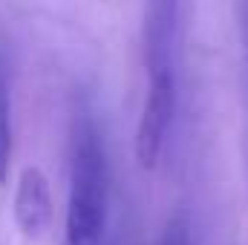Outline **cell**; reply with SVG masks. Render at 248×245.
<instances>
[{
	"instance_id": "6da1fadb",
	"label": "cell",
	"mask_w": 248,
	"mask_h": 245,
	"mask_svg": "<svg viewBox=\"0 0 248 245\" xmlns=\"http://www.w3.org/2000/svg\"><path fill=\"white\" fill-rule=\"evenodd\" d=\"M110 205V170L98 133L78 127L69 168L66 202V245H101Z\"/></svg>"
},
{
	"instance_id": "7a4b0ae2",
	"label": "cell",
	"mask_w": 248,
	"mask_h": 245,
	"mask_svg": "<svg viewBox=\"0 0 248 245\" xmlns=\"http://www.w3.org/2000/svg\"><path fill=\"white\" fill-rule=\"evenodd\" d=\"M173 107H176V90H173V75L168 66H156L150 72V87L147 98L141 107V119L136 130V159L144 170H153L162 159L170 124H173Z\"/></svg>"
},
{
	"instance_id": "3957f363",
	"label": "cell",
	"mask_w": 248,
	"mask_h": 245,
	"mask_svg": "<svg viewBox=\"0 0 248 245\" xmlns=\"http://www.w3.org/2000/svg\"><path fill=\"white\" fill-rule=\"evenodd\" d=\"M12 211H15V222H17L20 234L29 237V240H41L52 228L55 205H52L49 182L38 168H23L20 170Z\"/></svg>"
},
{
	"instance_id": "277c9868",
	"label": "cell",
	"mask_w": 248,
	"mask_h": 245,
	"mask_svg": "<svg viewBox=\"0 0 248 245\" xmlns=\"http://www.w3.org/2000/svg\"><path fill=\"white\" fill-rule=\"evenodd\" d=\"M12 107H9V84H6V72L0 63V184H6L9 176V156H12V119H9Z\"/></svg>"
},
{
	"instance_id": "5b68a950",
	"label": "cell",
	"mask_w": 248,
	"mask_h": 245,
	"mask_svg": "<svg viewBox=\"0 0 248 245\" xmlns=\"http://www.w3.org/2000/svg\"><path fill=\"white\" fill-rule=\"evenodd\" d=\"M159 245H190V237H187V228L182 219H173L168 222L165 234H162V243Z\"/></svg>"
}]
</instances>
